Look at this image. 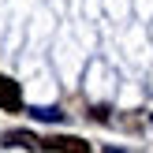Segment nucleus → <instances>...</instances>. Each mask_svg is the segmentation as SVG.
<instances>
[{
  "mask_svg": "<svg viewBox=\"0 0 153 153\" xmlns=\"http://www.w3.org/2000/svg\"><path fill=\"white\" fill-rule=\"evenodd\" d=\"M41 149H52V153H94L82 138H71V134H52V138H41Z\"/></svg>",
  "mask_w": 153,
  "mask_h": 153,
  "instance_id": "nucleus-1",
  "label": "nucleus"
},
{
  "mask_svg": "<svg viewBox=\"0 0 153 153\" xmlns=\"http://www.w3.org/2000/svg\"><path fill=\"white\" fill-rule=\"evenodd\" d=\"M0 108L22 112V94H19V86H15V79H7V75H0Z\"/></svg>",
  "mask_w": 153,
  "mask_h": 153,
  "instance_id": "nucleus-2",
  "label": "nucleus"
},
{
  "mask_svg": "<svg viewBox=\"0 0 153 153\" xmlns=\"http://www.w3.org/2000/svg\"><path fill=\"white\" fill-rule=\"evenodd\" d=\"M4 146H19V149H41V138L37 134H30V131H7L4 134Z\"/></svg>",
  "mask_w": 153,
  "mask_h": 153,
  "instance_id": "nucleus-3",
  "label": "nucleus"
},
{
  "mask_svg": "<svg viewBox=\"0 0 153 153\" xmlns=\"http://www.w3.org/2000/svg\"><path fill=\"white\" fill-rule=\"evenodd\" d=\"M34 116H37V120H60L64 112H60V108H37Z\"/></svg>",
  "mask_w": 153,
  "mask_h": 153,
  "instance_id": "nucleus-4",
  "label": "nucleus"
}]
</instances>
